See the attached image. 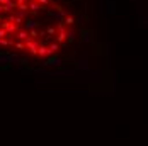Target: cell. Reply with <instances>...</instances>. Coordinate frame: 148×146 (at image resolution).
Instances as JSON below:
<instances>
[{"label":"cell","instance_id":"obj_9","mask_svg":"<svg viewBox=\"0 0 148 146\" xmlns=\"http://www.w3.org/2000/svg\"><path fill=\"white\" fill-rule=\"evenodd\" d=\"M63 24H65V26H73V24H75V17H73V15L65 17V19H63Z\"/></svg>","mask_w":148,"mask_h":146},{"label":"cell","instance_id":"obj_5","mask_svg":"<svg viewBox=\"0 0 148 146\" xmlns=\"http://www.w3.org/2000/svg\"><path fill=\"white\" fill-rule=\"evenodd\" d=\"M38 56H41V58H49V56H51V55H49V49H48V46L41 44V46L38 48Z\"/></svg>","mask_w":148,"mask_h":146},{"label":"cell","instance_id":"obj_16","mask_svg":"<svg viewBox=\"0 0 148 146\" xmlns=\"http://www.w3.org/2000/svg\"><path fill=\"white\" fill-rule=\"evenodd\" d=\"M3 38H9V34H7V31L3 27H0V39H3Z\"/></svg>","mask_w":148,"mask_h":146},{"label":"cell","instance_id":"obj_18","mask_svg":"<svg viewBox=\"0 0 148 146\" xmlns=\"http://www.w3.org/2000/svg\"><path fill=\"white\" fill-rule=\"evenodd\" d=\"M10 2H12V0H0V5H3V7H5V5H9Z\"/></svg>","mask_w":148,"mask_h":146},{"label":"cell","instance_id":"obj_15","mask_svg":"<svg viewBox=\"0 0 148 146\" xmlns=\"http://www.w3.org/2000/svg\"><path fill=\"white\" fill-rule=\"evenodd\" d=\"M14 48H15V49H26V44L22 43V41H19V43L14 44Z\"/></svg>","mask_w":148,"mask_h":146},{"label":"cell","instance_id":"obj_12","mask_svg":"<svg viewBox=\"0 0 148 146\" xmlns=\"http://www.w3.org/2000/svg\"><path fill=\"white\" fill-rule=\"evenodd\" d=\"M65 31H66L65 24H63V22H58V24H56V32H65Z\"/></svg>","mask_w":148,"mask_h":146},{"label":"cell","instance_id":"obj_11","mask_svg":"<svg viewBox=\"0 0 148 146\" xmlns=\"http://www.w3.org/2000/svg\"><path fill=\"white\" fill-rule=\"evenodd\" d=\"M46 34H48V38L56 36V27H46Z\"/></svg>","mask_w":148,"mask_h":146},{"label":"cell","instance_id":"obj_13","mask_svg":"<svg viewBox=\"0 0 148 146\" xmlns=\"http://www.w3.org/2000/svg\"><path fill=\"white\" fill-rule=\"evenodd\" d=\"M17 9H19L21 12H27V10H29V5H27V3H21V5H17Z\"/></svg>","mask_w":148,"mask_h":146},{"label":"cell","instance_id":"obj_7","mask_svg":"<svg viewBox=\"0 0 148 146\" xmlns=\"http://www.w3.org/2000/svg\"><path fill=\"white\" fill-rule=\"evenodd\" d=\"M41 9H43V7H41L38 2H29V10L32 12V14H36V12H38V10H41Z\"/></svg>","mask_w":148,"mask_h":146},{"label":"cell","instance_id":"obj_1","mask_svg":"<svg viewBox=\"0 0 148 146\" xmlns=\"http://www.w3.org/2000/svg\"><path fill=\"white\" fill-rule=\"evenodd\" d=\"M24 44H26V48H27V49L31 51V55H34V56H38V48L41 46L38 39H32V38H29L27 41H24Z\"/></svg>","mask_w":148,"mask_h":146},{"label":"cell","instance_id":"obj_22","mask_svg":"<svg viewBox=\"0 0 148 146\" xmlns=\"http://www.w3.org/2000/svg\"><path fill=\"white\" fill-rule=\"evenodd\" d=\"M2 22H3V15H0V24H2Z\"/></svg>","mask_w":148,"mask_h":146},{"label":"cell","instance_id":"obj_23","mask_svg":"<svg viewBox=\"0 0 148 146\" xmlns=\"http://www.w3.org/2000/svg\"><path fill=\"white\" fill-rule=\"evenodd\" d=\"M49 2H53V3H55V2H56V0H49ZM58 2H60V0H58Z\"/></svg>","mask_w":148,"mask_h":146},{"label":"cell","instance_id":"obj_3","mask_svg":"<svg viewBox=\"0 0 148 146\" xmlns=\"http://www.w3.org/2000/svg\"><path fill=\"white\" fill-rule=\"evenodd\" d=\"M2 27L7 31V34H9V36H14L15 32L19 31L17 24H14V22H2Z\"/></svg>","mask_w":148,"mask_h":146},{"label":"cell","instance_id":"obj_6","mask_svg":"<svg viewBox=\"0 0 148 146\" xmlns=\"http://www.w3.org/2000/svg\"><path fill=\"white\" fill-rule=\"evenodd\" d=\"M38 26H39V24H38L36 20H32V19H27V20H26V24H24V27H26L27 32H29V31H34Z\"/></svg>","mask_w":148,"mask_h":146},{"label":"cell","instance_id":"obj_4","mask_svg":"<svg viewBox=\"0 0 148 146\" xmlns=\"http://www.w3.org/2000/svg\"><path fill=\"white\" fill-rule=\"evenodd\" d=\"M14 36H15V38H17V39H21L22 43L29 39V32H27V31H26V29H19V31H17V32H15V34H14Z\"/></svg>","mask_w":148,"mask_h":146},{"label":"cell","instance_id":"obj_10","mask_svg":"<svg viewBox=\"0 0 148 146\" xmlns=\"http://www.w3.org/2000/svg\"><path fill=\"white\" fill-rule=\"evenodd\" d=\"M75 41V32L73 31H68V34H66V43H73Z\"/></svg>","mask_w":148,"mask_h":146},{"label":"cell","instance_id":"obj_14","mask_svg":"<svg viewBox=\"0 0 148 146\" xmlns=\"http://www.w3.org/2000/svg\"><path fill=\"white\" fill-rule=\"evenodd\" d=\"M82 34H84V41H85V43H89V41H90V31L85 29Z\"/></svg>","mask_w":148,"mask_h":146},{"label":"cell","instance_id":"obj_2","mask_svg":"<svg viewBox=\"0 0 148 146\" xmlns=\"http://www.w3.org/2000/svg\"><path fill=\"white\" fill-rule=\"evenodd\" d=\"M61 63H63V59L61 58H58V56H49V58L45 59L41 65H43V66H60Z\"/></svg>","mask_w":148,"mask_h":146},{"label":"cell","instance_id":"obj_21","mask_svg":"<svg viewBox=\"0 0 148 146\" xmlns=\"http://www.w3.org/2000/svg\"><path fill=\"white\" fill-rule=\"evenodd\" d=\"M3 14V5H0V15Z\"/></svg>","mask_w":148,"mask_h":146},{"label":"cell","instance_id":"obj_20","mask_svg":"<svg viewBox=\"0 0 148 146\" xmlns=\"http://www.w3.org/2000/svg\"><path fill=\"white\" fill-rule=\"evenodd\" d=\"M26 0H15V5H21V3H24Z\"/></svg>","mask_w":148,"mask_h":146},{"label":"cell","instance_id":"obj_8","mask_svg":"<svg viewBox=\"0 0 148 146\" xmlns=\"http://www.w3.org/2000/svg\"><path fill=\"white\" fill-rule=\"evenodd\" d=\"M48 49H49V55H51V56H55V53L60 49V44L55 41V43H51L49 46H48Z\"/></svg>","mask_w":148,"mask_h":146},{"label":"cell","instance_id":"obj_17","mask_svg":"<svg viewBox=\"0 0 148 146\" xmlns=\"http://www.w3.org/2000/svg\"><path fill=\"white\" fill-rule=\"evenodd\" d=\"M34 2H38L41 7H46V5H49V0H34Z\"/></svg>","mask_w":148,"mask_h":146},{"label":"cell","instance_id":"obj_19","mask_svg":"<svg viewBox=\"0 0 148 146\" xmlns=\"http://www.w3.org/2000/svg\"><path fill=\"white\" fill-rule=\"evenodd\" d=\"M77 22H78V24H84V15H78V17H77Z\"/></svg>","mask_w":148,"mask_h":146}]
</instances>
